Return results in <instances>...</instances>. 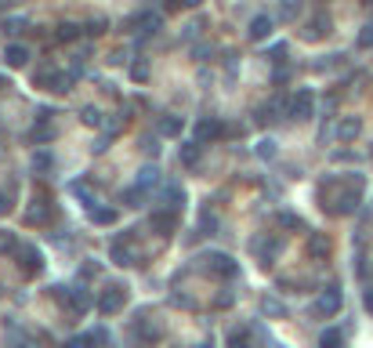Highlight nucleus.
Masks as SVG:
<instances>
[{"mask_svg":"<svg viewBox=\"0 0 373 348\" xmlns=\"http://www.w3.org/2000/svg\"><path fill=\"white\" fill-rule=\"evenodd\" d=\"M11 258L19 261V268H22L26 276H40V272H44V254H40L33 243H19Z\"/></svg>","mask_w":373,"mask_h":348,"instance_id":"1","label":"nucleus"},{"mask_svg":"<svg viewBox=\"0 0 373 348\" xmlns=\"http://www.w3.org/2000/svg\"><path fill=\"white\" fill-rule=\"evenodd\" d=\"M55 297H58L62 305H69L76 315H80V312H87V308L94 305V297H91L84 287H55Z\"/></svg>","mask_w":373,"mask_h":348,"instance_id":"2","label":"nucleus"},{"mask_svg":"<svg viewBox=\"0 0 373 348\" xmlns=\"http://www.w3.org/2000/svg\"><path fill=\"white\" fill-rule=\"evenodd\" d=\"M123 305H127V287H120V283H109V287L102 290V297H98V312L102 315H116Z\"/></svg>","mask_w":373,"mask_h":348,"instance_id":"3","label":"nucleus"},{"mask_svg":"<svg viewBox=\"0 0 373 348\" xmlns=\"http://www.w3.org/2000/svg\"><path fill=\"white\" fill-rule=\"evenodd\" d=\"M203 261H207V272H214V276H221V279H236V276H239V261L229 258V254H221V250L207 254Z\"/></svg>","mask_w":373,"mask_h":348,"instance_id":"4","label":"nucleus"},{"mask_svg":"<svg viewBox=\"0 0 373 348\" xmlns=\"http://www.w3.org/2000/svg\"><path fill=\"white\" fill-rule=\"evenodd\" d=\"M340 305H345V297H340L337 287H330L327 294H319V302L312 305V315H315V320H330V315L340 312Z\"/></svg>","mask_w":373,"mask_h":348,"instance_id":"5","label":"nucleus"},{"mask_svg":"<svg viewBox=\"0 0 373 348\" xmlns=\"http://www.w3.org/2000/svg\"><path fill=\"white\" fill-rule=\"evenodd\" d=\"M250 247H254L257 261H261V265H272L275 258L283 254V236H272V240H268V236H261V240H254Z\"/></svg>","mask_w":373,"mask_h":348,"instance_id":"6","label":"nucleus"},{"mask_svg":"<svg viewBox=\"0 0 373 348\" xmlns=\"http://www.w3.org/2000/svg\"><path fill=\"white\" fill-rule=\"evenodd\" d=\"M51 218H55L51 196H47V193L33 196V207H29V214H26V221H29V225H47V221H51Z\"/></svg>","mask_w":373,"mask_h":348,"instance_id":"7","label":"nucleus"},{"mask_svg":"<svg viewBox=\"0 0 373 348\" xmlns=\"http://www.w3.org/2000/svg\"><path fill=\"white\" fill-rule=\"evenodd\" d=\"M225 134H229V128H225V123H221L218 116H207V120H200V123H196V138L203 141V146H207V141L225 138Z\"/></svg>","mask_w":373,"mask_h":348,"instance_id":"8","label":"nucleus"},{"mask_svg":"<svg viewBox=\"0 0 373 348\" xmlns=\"http://www.w3.org/2000/svg\"><path fill=\"white\" fill-rule=\"evenodd\" d=\"M135 334H138V341L141 345H153V341H159V323H153L149 320V312H138V320H135Z\"/></svg>","mask_w":373,"mask_h":348,"instance_id":"9","label":"nucleus"},{"mask_svg":"<svg viewBox=\"0 0 373 348\" xmlns=\"http://www.w3.org/2000/svg\"><path fill=\"white\" fill-rule=\"evenodd\" d=\"M312 109H315V98H312V91H308V87H297L294 102H290V116H297V120H308V116H312Z\"/></svg>","mask_w":373,"mask_h":348,"instance_id":"10","label":"nucleus"},{"mask_svg":"<svg viewBox=\"0 0 373 348\" xmlns=\"http://www.w3.org/2000/svg\"><path fill=\"white\" fill-rule=\"evenodd\" d=\"M149 229L153 232H159V236H171L174 229H177V211H153V218H149Z\"/></svg>","mask_w":373,"mask_h":348,"instance_id":"11","label":"nucleus"},{"mask_svg":"<svg viewBox=\"0 0 373 348\" xmlns=\"http://www.w3.org/2000/svg\"><path fill=\"white\" fill-rule=\"evenodd\" d=\"M272 29H275V19L272 15H257V19H250V40H268L272 37Z\"/></svg>","mask_w":373,"mask_h":348,"instance_id":"12","label":"nucleus"},{"mask_svg":"<svg viewBox=\"0 0 373 348\" xmlns=\"http://www.w3.org/2000/svg\"><path fill=\"white\" fill-rule=\"evenodd\" d=\"M359 131H363V120L359 116H345V120L337 123V138L340 141H355V138H359Z\"/></svg>","mask_w":373,"mask_h":348,"instance_id":"13","label":"nucleus"},{"mask_svg":"<svg viewBox=\"0 0 373 348\" xmlns=\"http://www.w3.org/2000/svg\"><path fill=\"white\" fill-rule=\"evenodd\" d=\"M327 33H330V19H327V15H315V19L304 26V40H322Z\"/></svg>","mask_w":373,"mask_h":348,"instance_id":"14","label":"nucleus"},{"mask_svg":"<svg viewBox=\"0 0 373 348\" xmlns=\"http://www.w3.org/2000/svg\"><path fill=\"white\" fill-rule=\"evenodd\" d=\"M4 62H8L11 69L26 66V62H29V47H22V44H8V47H4Z\"/></svg>","mask_w":373,"mask_h":348,"instance_id":"15","label":"nucleus"},{"mask_svg":"<svg viewBox=\"0 0 373 348\" xmlns=\"http://www.w3.org/2000/svg\"><path fill=\"white\" fill-rule=\"evenodd\" d=\"M177 156H182V164H185V167H196V164H200V156H203V141H200V138H196V141H185Z\"/></svg>","mask_w":373,"mask_h":348,"instance_id":"16","label":"nucleus"},{"mask_svg":"<svg viewBox=\"0 0 373 348\" xmlns=\"http://www.w3.org/2000/svg\"><path fill=\"white\" fill-rule=\"evenodd\" d=\"M164 200H167V207H171V211H182V207H185V189L177 185V182L164 185Z\"/></svg>","mask_w":373,"mask_h":348,"instance_id":"17","label":"nucleus"},{"mask_svg":"<svg viewBox=\"0 0 373 348\" xmlns=\"http://www.w3.org/2000/svg\"><path fill=\"white\" fill-rule=\"evenodd\" d=\"M109 258L116 261V265H135V250H131V243H123V240H116L109 247Z\"/></svg>","mask_w":373,"mask_h":348,"instance_id":"18","label":"nucleus"},{"mask_svg":"<svg viewBox=\"0 0 373 348\" xmlns=\"http://www.w3.org/2000/svg\"><path fill=\"white\" fill-rule=\"evenodd\" d=\"M182 131H185L182 116H159V134H164V138H177Z\"/></svg>","mask_w":373,"mask_h":348,"instance_id":"19","label":"nucleus"},{"mask_svg":"<svg viewBox=\"0 0 373 348\" xmlns=\"http://www.w3.org/2000/svg\"><path fill=\"white\" fill-rule=\"evenodd\" d=\"M145 200H149V189H145V185H131V189H123V207H141Z\"/></svg>","mask_w":373,"mask_h":348,"instance_id":"20","label":"nucleus"},{"mask_svg":"<svg viewBox=\"0 0 373 348\" xmlns=\"http://www.w3.org/2000/svg\"><path fill=\"white\" fill-rule=\"evenodd\" d=\"M116 211H112V207H91V221H94V225H116Z\"/></svg>","mask_w":373,"mask_h":348,"instance_id":"21","label":"nucleus"},{"mask_svg":"<svg viewBox=\"0 0 373 348\" xmlns=\"http://www.w3.org/2000/svg\"><path fill=\"white\" fill-rule=\"evenodd\" d=\"M308 250H312V258H327L330 254V240L322 232H312V243H308Z\"/></svg>","mask_w":373,"mask_h":348,"instance_id":"22","label":"nucleus"},{"mask_svg":"<svg viewBox=\"0 0 373 348\" xmlns=\"http://www.w3.org/2000/svg\"><path fill=\"white\" fill-rule=\"evenodd\" d=\"M340 341H345V334H340V330H337V327H330V330H327V334H322V338H319V348H340Z\"/></svg>","mask_w":373,"mask_h":348,"instance_id":"23","label":"nucleus"},{"mask_svg":"<svg viewBox=\"0 0 373 348\" xmlns=\"http://www.w3.org/2000/svg\"><path fill=\"white\" fill-rule=\"evenodd\" d=\"M55 37H58L62 44H73V40L80 37V26H73V22H62V26H58V33H55Z\"/></svg>","mask_w":373,"mask_h":348,"instance_id":"24","label":"nucleus"},{"mask_svg":"<svg viewBox=\"0 0 373 348\" xmlns=\"http://www.w3.org/2000/svg\"><path fill=\"white\" fill-rule=\"evenodd\" d=\"M40 128H33V141H51L55 138V128H51V120H37Z\"/></svg>","mask_w":373,"mask_h":348,"instance_id":"25","label":"nucleus"},{"mask_svg":"<svg viewBox=\"0 0 373 348\" xmlns=\"http://www.w3.org/2000/svg\"><path fill=\"white\" fill-rule=\"evenodd\" d=\"M250 330L247 327H243V330H232V334H229V348H250Z\"/></svg>","mask_w":373,"mask_h":348,"instance_id":"26","label":"nucleus"},{"mask_svg":"<svg viewBox=\"0 0 373 348\" xmlns=\"http://www.w3.org/2000/svg\"><path fill=\"white\" fill-rule=\"evenodd\" d=\"M80 116H84V123H87V128H102V123H105V116L98 113V109H94V105H87L84 109V113H80Z\"/></svg>","mask_w":373,"mask_h":348,"instance_id":"27","label":"nucleus"},{"mask_svg":"<svg viewBox=\"0 0 373 348\" xmlns=\"http://www.w3.org/2000/svg\"><path fill=\"white\" fill-rule=\"evenodd\" d=\"M138 185H145V189L159 185V171H156V167H141V178H138Z\"/></svg>","mask_w":373,"mask_h":348,"instance_id":"28","label":"nucleus"},{"mask_svg":"<svg viewBox=\"0 0 373 348\" xmlns=\"http://www.w3.org/2000/svg\"><path fill=\"white\" fill-rule=\"evenodd\" d=\"M261 312H268V315H286L283 302H275V297H261Z\"/></svg>","mask_w":373,"mask_h":348,"instance_id":"29","label":"nucleus"},{"mask_svg":"<svg viewBox=\"0 0 373 348\" xmlns=\"http://www.w3.org/2000/svg\"><path fill=\"white\" fill-rule=\"evenodd\" d=\"M94 341H98L94 334H80V338H69V341H66V348H91Z\"/></svg>","mask_w":373,"mask_h":348,"instance_id":"30","label":"nucleus"},{"mask_svg":"<svg viewBox=\"0 0 373 348\" xmlns=\"http://www.w3.org/2000/svg\"><path fill=\"white\" fill-rule=\"evenodd\" d=\"M105 26H109L105 19H91V22H87V29H84V33H87V37H102V33H105Z\"/></svg>","mask_w":373,"mask_h":348,"instance_id":"31","label":"nucleus"},{"mask_svg":"<svg viewBox=\"0 0 373 348\" xmlns=\"http://www.w3.org/2000/svg\"><path fill=\"white\" fill-rule=\"evenodd\" d=\"M279 225H286V229H304V221H301L297 214H290V211H283V214H279Z\"/></svg>","mask_w":373,"mask_h":348,"instance_id":"32","label":"nucleus"},{"mask_svg":"<svg viewBox=\"0 0 373 348\" xmlns=\"http://www.w3.org/2000/svg\"><path fill=\"white\" fill-rule=\"evenodd\" d=\"M131 76H135L138 84H141V80H149V62H135V66H131Z\"/></svg>","mask_w":373,"mask_h":348,"instance_id":"33","label":"nucleus"},{"mask_svg":"<svg viewBox=\"0 0 373 348\" xmlns=\"http://www.w3.org/2000/svg\"><path fill=\"white\" fill-rule=\"evenodd\" d=\"M257 156H261V160H272V156H275V141H272V138H265L261 146H257Z\"/></svg>","mask_w":373,"mask_h":348,"instance_id":"34","label":"nucleus"},{"mask_svg":"<svg viewBox=\"0 0 373 348\" xmlns=\"http://www.w3.org/2000/svg\"><path fill=\"white\" fill-rule=\"evenodd\" d=\"M22 29H29L26 19H8V22H4V33H22Z\"/></svg>","mask_w":373,"mask_h":348,"instance_id":"35","label":"nucleus"},{"mask_svg":"<svg viewBox=\"0 0 373 348\" xmlns=\"http://www.w3.org/2000/svg\"><path fill=\"white\" fill-rule=\"evenodd\" d=\"M359 47L366 51V47H373V22H366L363 26V33H359Z\"/></svg>","mask_w":373,"mask_h":348,"instance_id":"36","label":"nucleus"},{"mask_svg":"<svg viewBox=\"0 0 373 348\" xmlns=\"http://www.w3.org/2000/svg\"><path fill=\"white\" fill-rule=\"evenodd\" d=\"M286 58V44H272V51H268V62H283Z\"/></svg>","mask_w":373,"mask_h":348,"instance_id":"37","label":"nucleus"},{"mask_svg":"<svg viewBox=\"0 0 373 348\" xmlns=\"http://www.w3.org/2000/svg\"><path fill=\"white\" fill-rule=\"evenodd\" d=\"M33 167H37V171H51V156H47V153H37V156H33Z\"/></svg>","mask_w":373,"mask_h":348,"instance_id":"38","label":"nucleus"},{"mask_svg":"<svg viewBox=\"0 0 373 348\" xmlns=\"http://www.w3.org/2000/svg\"><path fill=\"white\" fill-rule=\"evenodd\" d=\"M232 302H236V294H232V290H225V294H218V302H214V305H218V308H229Z\"/></svg>","mask_w":373,"mask_h":348,"instance_id":"39","label":"nucleus"},{"mask_svg":"<svg viewBox=\"0 0 373 348\" xmlns=\"http://www.w3.org/2000/svg\"><path fill=\"white\" fill-rule=\"evenodd\" d=\"M8 211H11V196H8V193H0V218H4Z\"/></svg>","mask_w":373,"mask_h":348,"instance_id":"40","label":"nucleus"},{"mask_svg":"<svg viewBox=\"0 0 373 348\" xmlns=\"http://www.w3.org/2000/svg\"><path fill=\"white\" fill-rule=\"evenodd\" d=\"M363 305H366V312H373V287H366V294H363Z\"/></svg>","mask_w":373,"mask_h":348,"instance_id":"41","label":"nucleus"},{"mask_svg":"<svg viewBox=\"0 0 373 348\" xmlns=\"http://www.w3.org/2000/svg\"><path fill=\"white\" fill-rule=\"evenodd\" d=\"M196 348H218V345H214V338H210V341H200Z\"/></svg>","mask_w":373,"mask_h":348,"instance_id":"42","label":"nucleus"},{"mask_svg":"<svg viewBox=\"0 0 373 348\" xmlns=\"http://www.w3.org/2000/svg\"><path fill=\"white\" fill-rule=\"evenodd\" d=\"M182 4H189V8H196V4H203V0H182Z\"/></svg>","mask_w":373,"mask_h":348,"instance_id":"43","label":"nucleus"},{"mask_svg":"<svg viewBox=\"0 0 373 348\" xmlns=\"http://www.w3.org/2000/svg\"><path fill=\"white\" fill-rule=\"evenodd\" d=\"M4 84H8V80H4V76H0V87H4Z\"/></svg>","mask_w":373,"mask_h":348,"instance_id":"44","label":"nucleus"},{"mask_svg":"<svg viewBox=\"0 0 373 348\" xmlns=\"http://www.w3.org/2000/svg\"><path fill=\"white\" fill-rule=\"evenodd\" d=\"M363 4H373V0H363Z\"/></svg>","mask_w":373,"mask_h":348,"instance_id":"45","label":"nucleus"}]
</instances>
